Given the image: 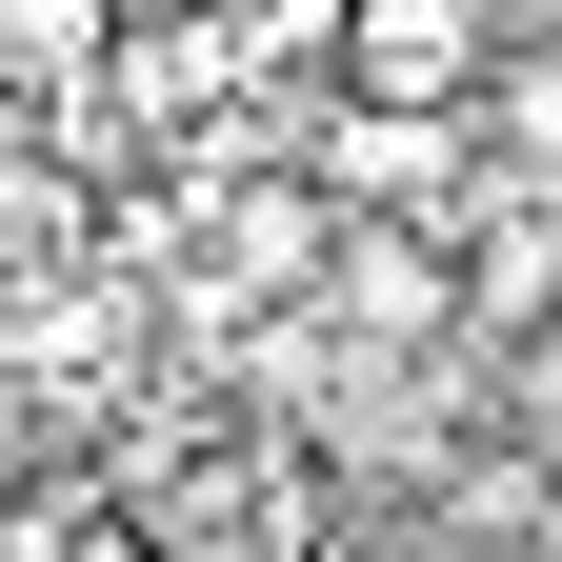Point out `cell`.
Listing matches in <instances>:
<instances>
[{"label":"cell","mask_w":562,"mask_h":562,"mask_svg":"<svg viewBox=\"0 0 562 562\" xmlns=\"http://www.w3.org/2000/svg\"><path fill=\"white\" fill-rule=\"evenodd\" d=\"M281 562H402V542H382V522H362V503L322 482V503H302V542H281Z\"/></svg>","instance_id":"obj_1"},{"label":"cell","mask_w":562,"mask_h":562,"mask_svg":"<svg viewBox=\"0 0 562 562\" xmlns=\"http://www.w3.org/2000/svg\"><path fill=\"white\" fill-rule=\"evenodd\" d=\"M0 562H21V503H0Z\"/></svg>","instance_id":"obj_2"}]
</instances>
